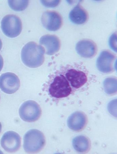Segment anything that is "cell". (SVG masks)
Returning a JSON list of instances; mask_svg holds the SVG:
<instances>
[{"instance_id": "10", "label": "cell", "mask_w": 117, "mask_h": 154, "mask_svg": "<svg viewBox=\"0 0 117 154\" xmlns=\"http://www.w3.org/2000/svg\"><path fill=\"white\" fill-rule=\"evenodd\" d=\"M41 21L44 28L51 31L58 30L61 28L63 23L60 15L53 11L44 12L42 16Z\"/></svg>"}, {"instance_id": "17", "label": "cell", "mask_w": 117, "mask_h": 154, "mask_svg": "<svg viewBox=\"0 0 117 154\" xmlns=\"http://www.w3.org/2000/svg\"><path fill=\"white\" fill-rule=\"evenodd\" d=\"M9 5L12 9L16 11H22L25 9L28 6V1H9Z\"/></svg>"}, {"instance_id": "19", "label": "cell", "mask_w": 117, "mask_h": 154, "mask_svg": "<svg viewBox=\"0 0 117 154\" xmlns=\"http://www.w3.org/2000/svg\"><path fill=\"white\" fill-rule=\"evenodd\" d=\"M108 109L110 113L113 116H116L114 113H116V99L111 101L109 103Z\"/></svg>"}, {"instance_id": "11", "label": "cell", "mask_w": 117, "mask_h": 154, "mask_svg": "<svg viewBox=\"0 0 117 154\" xmlns=\"http://www.w3.org/2000/svg\"><path fill=\"white\" fill-rule=\"evenodd\" d=\"M75 48L77 53L84 58L93 57L97 51V47L95 43L88 39L78 42L76 45Z\"/></svg>"}, {"instance_id": "16", "label": "cell", "mask_w": 117, "mask_h": 154, "mask_svg": "<svg viewBox=\"0 0 117 154\" xmlns=\"http://www.w3.org/2000/svg\"><path fill=\"white\" fill-rule=\"evenodd\" d=\"M103 88L105 93L108 95H114L117 91V79L114 77H109L104 79Z\"/></svg>"}, {"instance_id": "7", "label": "cell", "mask_w": 117, "mask_h": 154, "mask_svg": "<svg viewBox=\"0 0 117 154\" xmlns=\"http://www.w3.org/2000/svg\"><path fill=\"white\" fill-rule=\"evenodd\" d=\"M20 82L15 74L7 72L0 76V89L4 93L12 94L18 90Z\"/></svg>"}, {"instance_id": "14", "label": "cell", "mask_w": 117, "mask_h": 154, "mask_svg": "<svg viewBox=\"0 0 117 154\" xmlns=\"http://www.w3.org/2000/svg\"><path fill=\"white\" fill-rule=\"evenodd\" d=\"M69 18L72 23L80 25L85 23L88 19V15L85 9L78 4L69 12Z\"/></svg>"}, {"instance_id": "2", "label": "cell", "mask_w": 117, "mask_h": 154, "mask_svg": "<svg viewBox=\"0 0 117 154\" xmlns=\"http://www.w3.org/2000/svg\"><path fill=\"white\" fill-rule=\"evenodd\" d=\"M45 142V137L41 131L32 129L27 131L24 137V149L27 153H38L44 148Z\"/></svg>"}, {"instance_id": "5", "label": "cell", "mask_w": 117, "mask_h": 154, "mask_svg": "<svg viewBox=\"0 0 117 154\" xmlns=\"http://www.w3.org/2000/svg\"><path fill=\"white\" fill-rule=\"evenodd\" d=\"M20 117L27 122L36 121L40 117L41 109L39 104L33 100H28L22 104L19 110Z\"/></svg>"}, {"instance_id": "18", "label": "cell", "mask_w": 117, "mask_h": 154, "mask_svg": "<svg viewBox=\"0 0 117 154\" xmlns=\"http://www.w3.org/2000/svg\"><path fill=\"white\" fill-rule=\"evenodd\" d=\"M109 44L111 49L116 53L117 52V35L114 33L112 35L110 38Z\"/></svg>"}, {"instance_id": "8", "label": "cell", "mask_w": 117, "mask_h": 154, "mask_svg": "<svg viewBox=\"0 0 117 154\" xmlns=\"http://www.w3.org/2000/svg\"><path fill=\"white\" fill-rule=\"evenodd\" d=\"M2 147L7 152L13 153L19 150L21 145V138L18 134L9 131L5 133L1 139Z\"/></svg>"}, {"instance_id": "23", "label": "cell", "mask_w": 117, "mask_h": 154, "mask_svg": "<svg viewBox=\"0 0 117 154\" xmlns=\"http://www.w3.org/2000/svg\"><path fill=\"white\" fill-rule=\"evenodd\" d=\"M1 128H2V126L1 125V122H0V133L1 132Z\"/></svg>"}, {"instance_id": "12", "label": "cell", "mask_w": 117, "mask_h": 154, "mask_svg": "<svg viewBox=\"0 0 117 154\" xmlns=\"http://www.w3.org/2000/svg\"><path fill=\"white\" fill-rule=\"evenodd\" d=\"M39 42L41 45L43 46L47 55H54L60 48V41L58 37L55 35H47L42 36Z\"/></svg>"}, {"instance_id": "21", "label": "cell", "mask_w": 117, "mask_h": 154, "mask_svg": "<svg viewBox=\"0 0 117 154\" xmlns=\"http://www.w3.org/2000/svg\"><path fill=\"white\" fill-rule=\"evenodd\" d=\"M4 66V60L2 56L0 55V72H1Z\"/></svg>"}, {"instance_id": "4", "label": "cell", "mask_w": 117, "mask_h": 154, "mask_svg": "<svg viewBox=\"0 0 117 154\" xmlns=\"http://www.w3.org/2000/svg\"><path fill=\"white\" fill-rule=\"evenodd\" d=\"M1 27L5 35L10 38H14L20 34L22 23L18 17L13 14L7 15L2 19Z\"/></svg>"}, {"instance_id": "15", "label": "cell", "mask_w": 117, "mask_h": 154, "mask_svg": "<svg viewBox=\"0 0 117 154\" xmlns=\"http://www.w3.org/2000/svg\"><path fill=\"white\" fill-rule=\"evenodd\" d=\"M72 145L74 150L77 152L85 153L90 149L91 143L89 139L86 137L79 135L73 139Z\"/></svg>"}, {"instance_id": "20", "label": "cell", "mask_w": 117, "mask_h": 154, "mask_svg": "<svg viewBox=\"0 0 117 154\" xmlns=\"http://www.w3.org/2000/svg\"><path fill=\"white\" fill-rule=\"evenodd\" d=\"M42 4L45 6L47 7H54L57 6L59 4V1H41Z\"/></svg>"}, {"instance_id": "22", "label": "cell", "mask_w": 117, "mask_h": 154, "mask_svg": "<svg viewBox=\"0 0 117 154\" xmlns=\"http://www.w3.org/2000/svg\"><path fill=\"white\" fill-rule=\"evenodd\" d=\"M2 48V43L1 39H0V51H1V50Z\"/></svg>"}, {"instance_id": "24", "label": "cell", "mask_w": 117, "mask_h": 154, "mask_svg": "<svg viewBox=\"0 0 117 154\" xmlns=\"http://www.w3.org/2000/svg\"><path fill=\"white\" fill-rule=\"evenodd\" d=\"M0 99H1V96H0Z\"/></svg>"}, {"instance_id": "1", "label": "cell", "mask_w": 117, "mask_h": 154, "mask_svg": "<svg viewBox=\"0 0 117 154\" xmlns=\"http://www.w3.org/2000/svg\"><path fill=\"white\" fill-rule=\"evenodd\" d=\"M45 50L43 46L34 42L25 45L21 51V57L25 65L31 68L41 66L44 61Z\"/></svg>"}, {"instance_id": "13", "label": "cell", "mask_w": 117, "mask_h": 154, "mask_svg": "<svg viewBox=\"0 0 117 154\" xmlns=\"http://www.w3.org/2000/svg\"><path fill=\"white\" fill-rule=\"evenodd\" d=\"M87 122L86 115L83 112L76 111L72 114L67 120V125L71 130L79 131L85 127Z\"/></svg>"}, {"instance_id": "9", "label": "cell", "mask_w": 117, "mask_h": 154, "mask_svg": "<svg viewBox=\"0 0 117 154\" xmlns=\"http://www.w3.org/2000/svg\"><path fill=\"white\" fill-rule=\"evenodd\" d=\"M65 76L73 89H78L85 85L88 81L87 74L83 71L73 68L66 72Z\"/></svg>"}, {"instance_id": "3", "label": "cell", "mask_w": 117, "mask_h": 154, "mask_svg": "<svg viewBox=\"0 0 117 154\" xmlns=\"http://www.w3.org/2000/svg\"><path fill=\"white\" fill-rule=\"evenodd\" d=\"M48 91L50 95L57 98H66L73 92V89L64 75L59 74L54 78L49 85Z\"/></svg>"}, {"instance_id": "6", "label": "cell", "mask_w": 117, "mask_h": 154, "mask_svg": "<svg viewBox=\"0 0 117 154\" xmlns=\"http://www.w3.org/2000/svg\"><path fill=\"white\" fill-rule=\"evenodd\" d=\"M116 56L108 51H104L100 53L96 62L98 70L102 73H110L115 71Z\"/></svg>"}]
</instances>
